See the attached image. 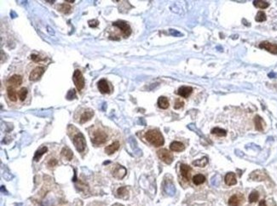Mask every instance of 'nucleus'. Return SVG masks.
Masks as SVG:
<instances>
[{"instance_id":"nucleus-1","label":"nucleus","mask_w":277,"mask_h":206,"mask_svg":"<svg viewBox=\"0 0 277 206\" xmlns=\"http://www.w3.org/2000/svg\"><path fill=\"white\" fill-rule=\"evenodd\" d=\"M146 140L154 147H161L165 143L163 135L158 130H150L145 134Z\"/></svg>"},{"instance_id":"nucleus-2","label":"nucleus","mask_w":277,"mask_h":206,"mask_svg":"<svg viewBox=\"0 0 277 206\" xmlns=\"http://www.w3.org/2000/svg\"><path fill=\"white\" fill-rule=\"evenodd\" d=\"M72 142H73V145L76 147L77 151L79 153H83L85 147H86L85 138H84V135L81 132H78V133H76L73 135Z\"/></svg>"},{"instance_id":"nucleus-3","label":"nucleus","mask_w":277,"mask_h":206,"mask_svg":"<svg viewBox=\"0 0 277 206\" xmlns=\"http://www.w3.org/2000/svg\"><path fill=\"white\" fill-rule=\"evenodd\" d=\"M107 135L105 132L102 130H96L93 132V135L91 137V142L96 146H100L104 144L107 141Z\"/></svg>"},{"instance_id":"nucleus-4","label":"nucleus","mask_w":277,"mask_h":206,"mask_svg":"<svg viewBox=\"0 0 277 206\" xmlns=\"http://www.w3.org/2000/svg\"><path fill=\"white\" fill-rule=\"evenodd\" d=\"M72 80L74 82V84L76 86L77 90L79 91H81L84 87V78L83 74L79 69L74 71L73 76H72Z\"/></svg>"},{"instance_id":"nucleus-5","label":"nucleus","mask_w":277,"mask_h":206,"mask_svg":"<svg viewBox=\"0 0 277 206\" xmlns=\"http://www.w3.org/2000/svg\"><path fill=\"white\" fill-rule=\"evenodd\" d=\"M157 154H158L159 159L163 161L166 164H171L173 161V155L167 149H160L157 152Z\"/></svg>"},{"instance_id":"nucleus-6","label":"nucleus","mask_w":277,"mask_h":206,"mask_svg":"<svg viewBox=\"0 0 277 206\" xmlns=\"http://www.w3.org/2000/svg\"><path fill=\"white\" fill-rule=\"evenodd\" d=\"M113 25L117 27L118 28H119L121 30L122 33L124 35L125 38H127L129 37L131 33V27L127 23L124 21H115V22L113 23Z\"/></svg>"},{"instance_id":"nucleus-7","label":"nucleus","mask_w":277,"mask_h":206,"mask_svg":"<svg viewBox=\"0 0 277 206\" xmlns=\"http://www.w3.org/2000/svg\"><path fill=\"white\" fill-rule=\"evenodd\" d=\"M45 73V68L43 67H37L34 68L29 75V79L31 81H37L42 77Z\"/></svg>"},{"instance_id":"nucleus-8","label":"nucleus","mask_w":277,"mask_h":206,"mask_svg":"<svg viewBox=\"0 0 277 206\" xmlns=\"http://www.w3.org/2000/svg\"><path fill=\"white\" fill-rule=\"evenodd\" d=\"M259 48L267 50V51H269V52L274 54V55H277V44L264 41V42H262L259 44Z\"/></svg>"},{"instance_id":"nucleus-9","label":"nucleus","mask_w":277,"mask_h":206,"mask_svg":"<svg viewBox=\"0 0 277 206\" xmlns=\"http://www.w3.org/2000/svg\"><path fill=\"white\" fill-rule=\"evenodd\" d=\"M126 175V170L125 167H123L121 165H117L115 168L113 170V176L117 178V179H122L124 176Z\"/></svg>"},{"instance_id":"nucleus-10","label":"nucleus","mask_w":277,"mask_h":206,"mask_svg":"<svg viewBox=\"0 0 277 206\" xmlns=\"http://www.w3.org/2000/svg\"><path fill=\"white\" fill-rule=\"evenodd\" d=\"M192 92H193V88L192 87H189V86H181L178 90V95L181 96V97H182V98H188L192 94Z\"/></svg>"},{"instance_id":"nucleus-11","label":"nucleus","mask_w":277,"mask_h":206,"mask_svg":"<svg viewBox=\"0 0 277 206\" xmlns=\"http://www.w3.org/2000/svg\"><path fill=\"white\" fill-rule=\"evenodd\" d=\"M94 116V111L91 110L90 108H88L86 110H84L83 112V113L81 114L80 118V122L81 124H84V123L88 122L89 120H91V118Z\"/></svg>"},{"instance_id":"nucleus-12","label":"nucleus","mask_w":277,"mask_h":206,"mask_svg":"<svg viewBox=\"0 0 277 206\" xmlns=\"http://www.w3.org/2000/svg\"><path fill=\"white\" fill-rule=\"evenodd\" d=\"M21 84H22V78L17 74L11 76L8 80V84L11 85V87H17Z\"/></svg>"},{"instance_id":"nucleus-13","label":"nucleus","mask_w":277,"mask_h":206,"mask_svg":"<svg viewBox=\"0 0 277 206\" xmlns=\"http://www.w3.org/2000/svg\"><path fill=\"white\" fill-rule=\"evenodd\" d=\"M180 170H181V175H182V178L185 181H189L190 172H191V168L187 164H181Z\"/></svg>"},{"instance_id":"nucleus-14","label":"nucleus","mask_w":277,"mask_h":206,"mask_svg":"<svg viewBox=\"0 0 277 206\" xmlns=\"http://www.w3.org/2000/svg\"><path fill=\"white\" fill-rule=\"evenodd\" d=\"M224 181H225V183L228 186H233V185H236L237 183V180H236V176L235 173L233 172H229V173H227L226 176H225V178H224Z\"/></svg>"},{"instance_id":"nucleus-15","label":"nucleus","mask_w":277,"mask_h":206,"mask_svg":"<svg viewBox=\"0 0 277 206\" xmlns=\"http://www.w3.org/2000/svg\"><path fill=\"white\" fill-rule=\"evenodd\" d=\"M98 90L102 94H109L110 89L108 86V84L105 79H101L98 82Z\"/></svg>"},{"instance_id":"nucleus-16","label":"nucleus","mask_w":277,"mask_h":206,"mask_svg":"<svg viewBox=\"0 0 277 206\" xmlns=\"http://www.w3.org/2000/svg\"><path fill=\"white\" fill-rule=\"evenodd\" d=\"M119 148V141H114L111 145L107 146L105 148V153L107 154H108V155H111V154L115 153L116 151H118Z\"/></svg>"},{"instance_id":"nucleus-17","label":"nucleus","mask_w":277,"mask_h":206,"mask_svg":"<svg viewBox=\"0 0 277 206\" xmlns=\"http://www.w3.org/2000/svg\"><path fill=\"white\" fill-rule=\"evenodd\" d=\"M170 149L172 152H182L185 149V147L180 141H173L170 145Z\"/></svg>"},{"instance_id":"nucleus-18","label":"nucleus","mask_w":277,"mask_h":206,"mask_svg":"<svg viewBox=\"0 0 277 206\" xmlns=\"http://www.w3.org/2000/svg\"><path fill=\"white\" fill-rule=\"evenodd\" d=\"M254 124H255V128L256 130H258V131H263V128H264V125H265V123L263 120V118L257 115L254 118Z\"/></svg>"},{"instance_id":"nucleus-19","label":"nucleus","mask_w":277,"mask_h":206,"mask_svg":"<svg viewBox=\"0 0 277 206\" xmlns=\"http://www.w3.org/2000/svg\"><path fill=\"white\" fill-rule=\"evenodd\" d=\"M157 104H158L159 108H161V109H167L169 107V105H170L168 99H167L166 97H165V96L159 97Z\"/></svg>"},{"instance_id":"nucleus-20","label":"nucleus","mask_w":277,"mask_h":206,"mask_svg":"<svg viewBox=\"0 0 277 206\" xmlns=\"http://www.w3.org/2000/svg\"><path fill=\"white\" fill-rule=\"evenodd\" d=\"M240 203H241V198L237 194L233 195L228 199V205L229 206H239Z\"/></svg>"},{"instance_id":"nucleus-21","label":"nucleus","mask_w":277,"mask_h":206,"mask_svg":"<svg viewBox=\"0 0 277 206\" xmlns=\"http://www.w3.org/2000/svg\"><path fill=\"white\" fill-rule=\"evenodd\" d=\"M61 155L64 157L68 161L72 160V157H73V153L71 151V149L68 147H64L62 150H61Z\"/></svg>"},{"instance_id":"nucleus-22","label":"nucleus","mask_w":277,"mask_h":206,"mask_svg":"<svg viewBox=\"0 0 277 206\" xmlns=\"http://www.w3.org/2000/svg\"><path fill=\"white\" fill-rule=\"evenodd\" d=\"M208 164V158L206 157H204L201 159H197V160L194 161L192 164L194 165V166H197V167H201V168H203L205 167L206 164Z\"/></svg>"},{"instance_id":"nucleus-23","label":"nucleus","mask_w":277,"mask_h":206,"mask_svg":"<svg viewBox=\"0 0 277 206\" xmlns=\"http://www.w3.org/2000/svg\"><path fill=\"white\" fill-rule=\"evenodd\" d=\"M205 181V177L203 175L201 174H198V175H195V176L193 177V182H194V185L196 186H199V185H201L203 184Z\"/></svg>"},{"instance_id":"nucleus-24","label":"nucleus","mask_w":277,"mask_h":206,"mask_svg":"<svg viewBox=\"0 0 277 206\" xmlns=\"http://www.w3.org/2000/svg\"><path fill=\"white\" fill-rule=\"evenodd\" d=\"M7 95L8 97L11 101H17V95H16V91L13 87H9L7 90Z\"/></svg>"},{"instance_id":"nucleus-25","label":"nucleus","mask_w":277,"mask_h":206,"mask_svg":"<svg viewBox=\"0 0 277 206\" xmlns=\"http://www.w3.org/2000/svg\"><path fill=\"white\" fill-rule=\"evenodd\" d=\"M47 150H48V149H47L46 147H42L41 148L38 149V151L35 153V155H34V157H33V159H34V161L39 160V159H40V158H41V157L46 153V152H47Z\"/></svg>"},{"instance_id":"nucleus-26","label":"nucleus","mask_w":277,"mask_h":206,"mask_svg":"<svg viewBox=\"0 0 277 206\" xmlns=\"http://www.w3.org/2000/svg\"><path fill=\"white\" fill-rule=\"evenodd\" d=\"M212 134L213 135H216L217 136H220V137H224L226 135H227V132H226V130H223V129H221V128H213V130H212Z\"/></svg>"},{"instance_id":"nucleus-27","label":"nucleus","mask_w":277,"mask_h":206,"mask_svg":"<svg viewBox=\"0 0 277 206\" xmlns=\"http://www.w3.org/2000/svg\"><path fill=\"white\" fill-rule=\"evenodd\" d=\"M71 10H72V8H71V6L69 4H61L58 6V10H60V11L64 13V14H68L69 12L71 11Z\"/></svg>"},{"instance_id":"nucleus-28","label":"nucleus","mask_w":277,"mask_h":206,"mask_svg":"<svg viewBox=\"0 0 277 206\" xmlns=\"http://www.w3.org/2000/svg\"><path fill=\"white\" fill-rule=\"evenodd\" d=\"M253 4L258 9H266L270 6V4L266 1H253Z\"/></svg>"},{"instance_id":"nucleus-29","label":"nucleus","mask_w":277,"mask_h":206,"mask_svg":"<svg viewBox=\"0 0 277 206\" xmlns=\"http://www.w3.org/2000/svg\"><path fill=\"white\" fill-rule=\"evenodd\" d=\"M258 198H259V194H258V192L253 191L250 193L248 199H249V202L250 203H255L258 201Z\"/></svg>"},{"instance_id":"nucleus-30","label":"nucleus","mask_w":277,"mask_h":206,"mask_svg":"<svg viewBox=\"0 0 277 206\" xmlns=\"http://www.w3.org/2000/svg\"><path fill=\"white\" fill-rule=\"evenodd\" d=\"M27 88H25V87H23V88L19 90V92H18V97H19V99L21 100V101H25L26 97H27Z\"/></svg>"},{"instance_id":"nucleus-31","label":"nucleus","mask_w":277,"mask_h":206,"mask_svg":"<svg viewBox=\"0 0 277 206\" xmlns=\"http://www.w3.org/2000/svg\"><path fill=\"white\" fill-rule=\"evenodd\" d=\"M255 20H256V21H258V22H263V21H266L265 13L263 11L258 12V14H257L256 17H255Z\"/></svg>"},{"instance_id":"nucleus-32","label":"nucleus","mask_w":277,"mask_h":206,"mask_svg":"<svg viewBox=\"0 0 277 206\" xmlns=\"http://www.w3.org/2000/svg\"><path fill=\"white\" fill-rule=\"evenodd\" d=\"M117 193H118L119 197H124L125 195H126L128 193L127 188L125 187H119L118 190H117Z\"/></svg>"},{"instance_id":"nucleus-33","label":"nucleus","mask_w":277,"mask_h":206,"mask_svg":"<svg viewBox=\"0 0 277 206\" xmlns=\"http://www.w3.org/2000/svg\"><path fill=\"white\" fill-rule=\"evenodd\" d=\"M183 105H184V102L182 101V100L177 99L174 103V108L175 109H180V108H182L183 107Z\"/></svg>"},{"instance_id":"nucleus-34","label":"nucleus","mask_w":277,"mask_h":206,"mask_svg":"<svg viewBox=\"0 0 277 206\" xmlns=\"http://www.w3.org/2000/svg\"><path fill=\"white\" fill-rule=\"evenodd\" d=\"M67 98L68 100H72L74 98H76V92H75V90H70L67 95Z\"/></svg>"},{"instance_id":"nucleus-35","label":"nucleus","mask_w":277,"mask_h":206,"mask_svg":"<svg viewBox=\"0 0 277 206\" xmlns=\"http://www.w3.org/2000/svg\"><path fill=\"white\" fill-rule=\"evenodd\" d=\"M89 23V26L91 27H96L99 25V22L97 20H91L88 21Z\"/></svg>"},{"instance_id":"nucleus-36","label":"nucleus","mask_w":277,"mask_h":206,"mask_svg":"<svg viewBox=\"0 0 277 206\" xmlns=\"http://www.w3.org/2000/svg\"><path fill=\"white\" fill-rule=\"evenodd\" d=\"M31 59L33 60V61H34L35 62H38V61H41L43 59L40 58V56H38L37 55H31Z\"/></svg>"},{"instance_id":"nucleus-37","label":"nucleus","mask_w":277,"mask_h":206,"mask_svg":"<svg viewBox=\"0 0 277 206\" xmlns=\"http://www.w3.org/2000/svg\"><path fill=\"white\" fill-rule=\"evenodd\" d=\"M170 34L173 35L175 37H178V36H182V33L179 32L177 30H173V29H170Z\"/></svg>"},{"instance_id":"nucleus-38","label":"nucleus","mask_w":277,"mask_h":206,"mask_svg":"<svg viewBox=\"0 0 277 206\" xmlns=\"http://www.w3.org/2000/svg\"><path fill=\"white\" fill-rule=\"evenodd\" d=\"M48 164H49V166H56L57 164V159H55V158H52V159H50V160L49 161Z\"/></svg>"},{"instance_id":"nucleus-39","label":"nucleus","mask_w":277,"mask_h":206,"mask_svg":"<svg viewBox=\"0 0 277 206\" xmlns=\"http://www.w3.org/2000/svg\"><path fill=\"white\" fill-rule=\"evenodd\" d=\"M258 206H267L265 200H261V201L259 202V204H258Z\"/></svg>"},{"instance_id":"nucleus-40","label":"nucleus","mask_w":277,"mask_h":206,"mask_svg":"<svg viewBox=\"0 0 277 206\" xmlns=\"http://www.w3.org/2000/svg\"><path fill=\"white\" fill-rule=\"evenodd\" d=\"M66 2H68V3H73L74 1H72V0H66Z\"/></svg>"},{"instance_id":"nucleus-41","label":"nucleus","mask_w":277,"mask_h":206,"mask_svg":"<svg viewBox=\"0 0 277 206\" xmlns=\"http://www.w3.org/2000/svg\"><path fill=\"white\" fill-rule=\"evenodd\" d=\"M121 206H123V205H121Z\"/></svg>"}]
</instances>
